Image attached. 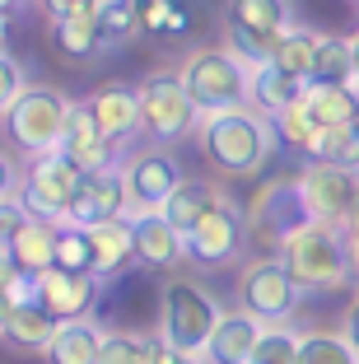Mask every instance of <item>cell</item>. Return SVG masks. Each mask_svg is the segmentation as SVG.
<instances>
[{
    "instance_id": "6da1fadb",
    "label": "cell",
    "mask_w": 359,
    "mask_h": 364,
    "mask_svg": "<svg viewBox=\"0 0 359 364\" xmlns=\"http://www.w3.org/2000/svg\"><path fill=\"white\" fill-rule=\"evenodd\" d=\"M205 164L224 178H257L271 164L275 150V122L257 107H229V112H205L196 127Z\"/></svg>"
},
{
    "instance_id": "7a4b0ae2",
    "label": "cell",
    "mask_w": 359,
    "mask_h": 364,
    "mask_svg": "<svg viewBox=\"0 0 359 364\" xmlns=\"http://www.w3.org/2000/svg\"><path fill=\"white\" fill-rule=\"evenodd\" d=\"M224 318V304L220 294L201 285L191 276H168L164 289H159V327L154 332L182 355H201L205 360V346H210L215 327Z\"/></svg>"
},
{
    "instance_id": "3957f363",
    "label": "cell",
    "mask_w": 359,
    "mask_h": 364,
    "mask_svg": "<svg viewBox=\"0 0 359 364\" xmlns=\"http://www.w3.org/2000/svg\"><path fill=\"white\" fill-rule=\"evenodd\" d=\"M182 85L191 103L205 112H229V107H252V75L257 65L243 61L233 47H196L182 56Z\"/></svg>"
},
{
    "instance_id": "277c9868",
    "label": "cell",
    "mask_w": 359,
    "mask_h": 364,
    "mask_svg": "<svg viewBox=\"0 0 359 364\" xmlns=\"http://www.w3.org/2000/svg\"><path fill=\"white\" fill-rule=\"evenodd\" d=\"M275 257L289 267V276L299 280L304 294H331V289H345L350 280L359 276L355 262H350V247H345V238H341V229L336 225H317V220H308Z\"/></svg>"
},
{
    "instance_id": "5b68a950",
    "label": "cell",
    "mask_w": 359,
    "mask_h": 364,
    "mask_svg": "<svg viewBox=\"0 0 359 364\" xmlns=\"http://www.w3.org/2000/svg\"><path fill=\"white\" fill-rule=\"evenodd\" d=\"M70 107L75 98H65L56 85H33L19 103H10L0 117H5V140L10 150L23 159H38V154L61 150L65 127H70Z\"/></svg>"
},
{
    "instance_id": "8992f818",
    "label": "cell",
    "mask_w": 359,
    "mask_h": 364,
    "mask_svg": "<svg viewBox=\"0 0 359 364\" xmlns=\"http://www.w3.org/2000/svg\"><path fill=\"white\" fill-rule=\"evenodd\" d=\"M140 107H145V136L154 145H178L201 127V107L191 103L182 70H149L140 85Z\"/></svg>"
},
{
    "instance_id": "52a82bcc",
    "label": "cell",
    "mask_w": 359,
    "mask_h": 364,
    "mask_svg": "<svg viewBox=\"0 0 359 364\" xmlns=\"http://www.w3.org/2000/svg\"><path fill=\"white\" fill-rule=\"evenodd\" d=\"M289 28V0H224V47L252 65H266Z\"/></svg>"
},
{
    "instance_id": "ba28073f",
    "label": "cell",
    "mask_w": 359,
    "mask_h": 364,
    "mask_svg": "<svg viewBox=\"0 0 359 364\" xmlns=\"http://www.w3.org/2000/svg\"><path fill=\"white\" fill-rule=\"evenodd\" d=\"M252 225H247V210L233 201L229 192H220V201L196 220V229L187 234V267H229V262L243 257Z\"/></svg>"
},
{
    "instance_id": "9c48e42d",
    "label": "cell",
    "mask_w": 359,
    "mask_h": 364,
    "mask_svg": "<svg viewBox=\"0 0 359 364\" xmlns=\"http://www.w3.org/2000/svg\"><path fill=\"white\" fill-rule=\"evenodd\" d=\"M80 178L85 173L75 168L61 150L38 154V159L23 164V182H19V201L28 205L33 220H52V225H65L70 215V201L80 192Z\"/></svg>"
},
{
    "instance_id": "30bf717a",
    "label": "cell",
    "mask_w": 359,
    "mask_h": 364,
    "mask_svg": "<svg viewBox=\"0 0 359 364\" xmlns=\"http://www.w3.org/2000/svg\"><path fill=\"white\" fill-rule=\"evenodd\" d=\"M233 294H238V309L252 313L257 322H289L304 289H299V280L289 276V267L280 257H252L238 271Z\"/></svg>"
},
{
    "instance_id": "8fae6325",
    "label": "cell",
    "mask_w": 359,
    "mask_h": 364,
    "mask_svg": "<svg viewBox=\"0 0 359 364\" xmlns=\"http://www.w3.org/2000/svg\"><path fill=\"white\" fill-rule=\"evenodd\" d=\"M122 182H127V201L131 215H145V210H164L173 192L182 182V164L173 159L168 145H136V150L122 154Z\"/></svg>"
},
{
    "instance_id": "7c38bea8",
    "label": "cell",
    "mask_w": 359,
    "mask_h": 364,
    "mask_svg": "<svg viewBox=\"0 0 359 364\" xmlns=\"http://www.w3.org/2000/svg\"><path fill=\"white\" fill-rule=\"evenodd\" d=\"M247 225H252V238H262L266 247H280L308 225V205L304 192H299V178H271L257 187V196L247 201Z\"/></svg>"
},
{
    "instance_id": "4fadbf2b",
    "label": "cell",
    "mask_w": 359,
    "mask_h": 364,
    "mask_svg": "<svg viewBox=\"0 0 359 364\" xmlns=\"http://www.w3.org/2000/svg\"><path fill=\"white\" fill-rule=\"evenodd\" d=\"M299 192H304L308 220L317 225H345L359 205V168H341L327 159H308L299 168Z\"/></svg>"
},
{
    "instance_id": "5bb4252c",
    "label": "cell",
    "mask_w": 359,
    "mask_h": 364,
    "mask_svg": "<svg viewBox=\"0 0 359 364\" xmlns=\"http://www.w3.org/2000/svg\"><path fill=\"white\" fill-rule=\"evenodd\" d=\"M98 294H103V280L85 276V271H65L52 267L38 276V304L52 313L56 322H85L98 309Z\"/></svg>"
},
{
    "instance_id": "9a60e30c",
    "label": "cell",
    "mask_w": 359,
    "mask_h": 364,
    "mask_svg": "<svg viewBox=\"0 0 359 364\" xmlns=\"http://www.w3.org/2000/svg\"><path fill=\"white\" fill-rule=\"evenodd\" d=\"M122 215H131L127 182H122V168H107V173H85L80 178V192L70 201L65 225L94 229V225H107V220H122Z\"/></svg>"
},
{
    "instance_id": "2e32d148",
    "label": "cell",
    "mask_w": 359,
    "mask_h": 364,
    "mask_svg": "<svg viewBox=\"0 0 359 364\" xmlns=\"http://www.w3.org/2000/svg\"><path fill=\"white\" fill-rule=\"evenodd\" d=\"M61 154L80 173H107V168H117V154H122V150H117L112 140H107V131L98 127L94 103H89V98H80V103L70 107V127H65Z\"/></svg>"
},
{
    "instance_id": "e0dca14e",
    "label": "cell",
    "mask_w": 359,
    "mask_h": 364,
    "mask_svg": "<svg viewBox=\"0 0 359 364\" xmlns=\"http://www.w3.org/2000/svg\"><path fill=\"white\" fill-rule=\"evenodd\" d=\"M89 103H94L98 127L107 131V140H112L117 150H127L131 140L145 136V107H140V89H131V85H98L94 94H89Z\"/></svg>"
},
{
    "instance_id": "ac0fdd59",
    "label": "cell",
    "mask_w": 359,
    "mask_h": 364,
    "mask_svg": "<svg viewBox=\"0 0 359 364\" xmlns=\"http://www.w3.org/2000/svg\"><path fill=\"white\" fill-rule=\"evenodd\" d=\"M131 220H136V257H140V267H149V271L187 267V238L168 225L164 210H145V215H131Z\"/></svg>"
},
{
    "instance_id": "d6986e66",
    "label": "cell",
    "mask_w": 359,
    "mask_h": 364,
    "mask_svg": "<svg viewBox=\"0 0 359 364\" xmlns=\"http://www.w3.org/2000/svg\"><path fill=\"white\" fill-rule=\"evenodd\" d=\"M262 327L252 313L243 309H224L220 327H215L210 346H205V364H252L257 355V341H262Z\"/></svg>"
},
{
    "instance_id": "ffe728a7",
    "label": "cell",
    "mask_w": 359,
    "mask_h": 364,
    "mask_svg": "<svg viewBox=\"0 0 359 364\" xmlns=\"http://www.w3.org/2000/svg\"><path fill=\"white\" fill-rule=\"evenodd\" d=\"M56 332H61V322H56L38 299L19 304V309H5V318H0V336H5V346L19 350V355H47V346L56 341Z\"/></svg>"
},
{
    "instance_id": "44dd1931",
    "label": "cell",
    "mask_w": 359,
    "mask_h": 364,
    "mask_svg": "<svg viewBox=\"0 0 359 364\" xmlns=\"http://www.w3.org/2000/svg\"><path fill=\"white\" fill-rule=\"evenodd\" d=\"M89 238H94V276L103 280V285L140 262L136 257V220H131V215L107 220V225H94Z\"/></svg>"
},
{
    "instance_id": "7402d4cb",
    "label": "cell",
    "mask_w": 359,
    "mask_h": 364,
    "mask_svg": "<svg viewBox=\"0 0 359 364\" xmlns=\"http://www.w3.org/2000/svg\"><path fill=\"white\" fill-rule=\"evenodd\" d=\"M56 229L52 220H23L19 229H10L5 234V262H14V267L33 271V276H43V271L56 267Z\"/></svg>"
},
{
    "instance_id": "603a6c76",
    "label": "cell",
    "mask_w": 359,
    "mask_h": 364,
    "mask_svg": "<svg viewBox=\"0 0 359 364\" xmlns=\"http://www.w3.org/2000/svg\"><path fill=\"white\" fill-rule=\"evenodd\" d=\"M304 107L317 117L322 131L350 127V122H359V89L355 85H322V80H308Z\"/></svg>"
},
{
    "instance_id": "cb8c5ba5",
    "label": "cell",
    "mask_w": 359,
    "mask_h": 364,
    "mask_svg": "<svg viewBox=\"0 0 359 364\" xmlns=\"http://www.w3.org/2000/svg\"><path fill=\"white\" fill-rule=\"evenodd\" d=\"M103 327H98L94 318L85 322H61V332H56V341L47 346L43 360L47 364H98V350H103Z\"/></svg>"
},
{
    "instance_id": "d4e9b609",
    "label": "cell",
    "mask_w": 359,
    "mask_h": 364,
    "mask_svg": "<svg viewBox=\"0 0 359 364\" xmlns=\"http://www.w3.org/2000/svg\"><path fill=\"white\" fill-rule=\"evenodd\" d=\"M52 47L61 61H94V56L107 52L103 33H98L94 14H70V19H56L52 23Z\"/></svg>"
},
{
    "instance_id": "484cf974",
    "label": "cell",
    "mask_w": 359,
    "mask_h": 364,
    "mask_svg": "<svg viewBox=\"0 0 359 364\" xmlns=\"http://www.w3.org/2000/svg\"><path fill=\"white\" fill-rule=\"evenodd\" d=\"M304 80H294V75H285L280 65H257V75H252V107L257 112H266V117H280L285 107H294V103H304Z\"/></svg>"
},
{
    "instance_id": "4316f807",
    "label": "cell",
    "mask_w": 359,
    "mask_h": 364,
    "mask_svg": "<svg viewBox=\"0 0 359 364\" xmlns=\"http://www.w3.org/2000/svg\"><path fill=\"white\" fill-rule=\"evenodd\" d=\"M215 201H220V187H215V182L182 178V182H178V192H173L168 201H164V215H168V225L178 229L182 238H187L191 229H196V220H201V215L210 210Z\"/></svg>"
},
{
    "instance_id": "83f0119b",
    "label": "cell",
    "mask_w": 359,
    "mask_h": 364,
    "mask_svg": "<svg viewBox=\"0 0 359 364\" xmlns=\"http://www.w3.org/2000/svg\"><path fill=\"white\" fill-rule=\"evenodd\" d=\"M317 47H322V33H313V28H294L289 23L285 33H280V43H275V52H271V65H280L285 75H294V80H313L317 75Z\"/></svg>"
},
{
    "instance_id": "f1b7e54d",
    "label": "cell",
    "mask_w": 359,
    "mask_h": 364,
    "mask_svg": "<svg viewBox=\"0 0 359 364\" xmlns=\"http://www.w3.org/2000/svg\"><path fill=\"white\" fill-rule=\"evenodd\" d=\"M164 336L159 332H107L98 364H154Z\"/></svg>"
},
{
    "instance_id": "f546056e",
    "label": "cell",
    "mask_w": 359,
    "mask_h": 364,
    "mask_svg": "<svg viewBox=\"0 0 359 364\" xmlns=\"http://www.w3.org/2000/svg\"><path fill=\"white\" fill-rule=\"evenodd\" d=\"M275 122V136L285 140L289 150H299L304 159H317V145H322V127H317V117L308 112L304 103H294V107H285L280 117H271Z\"/></svg>"
},
{
    "instance_id": "4dcf8cb0",
    "label": "cell",
    "mask_w": 359,
    "mask_h": 364,
    "mask_svg": "<svg viewBox=\"0 0 359 364\" xmlns=\"http://www.w3.org/2000/svg\"><path fill=\"white\" fill-rule=\"evenodd\" d=\"M98 33H103V43H107V52L112 47H127V43H136L140 33V10H136V0H103L98 5Z\"/></svg>"
},
{
    "instance_id": "1f68e13d",
    "label": "cell",
    "mask_w": 359,
    "mask_h": 364,
    "mask_svg": "<svg viewBox=\"0 0 359 364\" xmlns=\"http://www.w3.org/2000/svg\"><path fill=\"white\" fill-rule=\"evenodd\" d=\"M322 85H355V47L350 38L336 33H322V47H317V75Z\"/></svg>"
},
{
    "instance_id": "d6a6232c",
    "label": "cell",
    "mask_w": 359,
    "mask_h": 364,
    "mask_svg": "<svg viewBox=\"0 0 359 364\" xmlns=\"http://www.w3.org/2000/svg\"><path fill=\"white\" fill-rule=\"evenodd\" d=\"M299 364H359V350L341 332H304Z\"/></svg>"
},
{
    "instance_id": "836d02e7",
    "label": "cell",
    "mask_w": 359,
    "mask_h": 364,
    "mask_svg": "<svg viewBox=\"0 0 359 364\" xmlns=\"http://www.w3.org/2000/svg\"><path fill=\"white\" fill-rule=\"evenodd\" d=\"M299 346H304V336H299L294 327H285V322H266L252 364H299Z\"/></svg>"
},
{
    "instance_id": "e575fe53",
    "label": "cell",
    "mask_w": 359,
    "mask_h": 364,
    "mask_svg": "<svg viewBox=\"0 0 359 364\" xmlns=\"http://www.w3.org/2000/svg\"><path fill=\"white\" fill-rule=\"evenodd\" d=\"M56 267L94 276V238H89V229H80V225L56 229Z\"/></svg>"
},
{
    "instance_id": "d590c367",
    "label": "cell",
    "mask_w": 359,
    "mask_h": 364,
    "mask_svg": "<svg viewBox=\"0 0 359 364\" xmlns=\"http://www.w3.org/2000/svg\"><path fill=\"white\" fill-rule=\"evenodd\" d=\"M317 159L341 164V168H359V122H350V127H331V131H322Z\"/></svg>"
},
{
    "instance_id": "8d00e7d4",
    "label": "cell",
    "mask_w": 359,
    "mask_h": 364,
    "mask_svg": "<svg viewBox=\"0 0 359 364\" xmlns=\"http://www.w3.org/2000/svg\"><path fill=\"white\" fill-rule=\"evenodd\" d=\"M140 10V28L145 33H182L187 28V10H182V0H136Z\"/></svg>"
},
{
    "instance_id": "74e56055",
    "label": "cell",
    "mask_w": 359,
    "mask_h": 364,
    "mask_svg": "<svg viewBox=\"0 0 359 364\" xmlns=\"http://www.w3.org/2000/svg\"><path fill=\"white\" fill-rule=\"evenodd\" d=\"M0 299H5V309L33 304L38 299V276L23 271V267H14V262H0Z\"/></svg>"
},
{
    "instance_id": "f35d334b",
    "label": "cell",
    "mask_w": 359,
    "mask_h": 364,
    "mask_svg": "<svg viewBox=\"0 0 359 364\" xmlns=\"http://www.w3.org/2000/svg\"><path fill=\"white\" fill-rule=\"evenodd\" d=\"M28 89H33V80L23 75L19 56H14V52H5V61H0V112H5L10 103H19V98L28 94Z\"/></svg>"
},
{
    "instance_id": "ab89813d",
    "label": "cell",
    "mask_w": 359,
    "mask_h": 364,
    "mask_svg": "<svg viewBox=\"0 0 359 364\" xmlns=\"http://www.w3.org/2000/svg\"><path fill=\"white\" fill-rule=\"evenodd\" d=\"M98 5L103 0H38V10L47 14V19H70V14H98Z\"/></svg>"
},
{
    "instance_id": "60d3db41",
    "label": "cell",
    "mask_w": 359,
    "mask_h": 364,
    "mask_svg": "<svg viewBox=\"0 0 359 364\" xmlns=\"http://www.w3.org/2000/svg\"><path fill=\"white\" fill-rule=\"evenodd\" d=\"M341 336H345V341L359 350V294L345 304V318H341Z\"/></svg>"
},
{
    "instance_id": "b9f144b4",
    "label": "cell",
    "mask_w": 359,
    "mask_h": 364,
    "mask_svg": "<svg viewBox=\"0 0 359 364\" xmlns=\"http://www.w3.org/2000/svg\"><path fill=\"white\" fill-rule=\"evenodd\" d=\"M341 238H345V247H350V262H355V271H359V205H355V215H350L345 225H341Z\"/></svg>"
},
{
    "instance_id": "7bdbcfd3",
    "label": "cell",
    "mask_w": 359,
    "mask_h": 364,
    "mask_svg": "<svg viewBox=\"0 0 359 364\" xmlns=\"http://www.w3.org/2000/svg\"><path fill=\"white\" fill-rule=\"evenodd\" d=\"M154 364H205V360H201V355H182V350H173V346L164 341V350H159Z\"/></svg>"
},
{
    "instance_id": "ee69618b",
    "label": "cell",
    "mask_w": 359,
    "mask_h": 364,
    "mask_svg": "<svg viewBox=\"0 0 359 364\" xmlns=\"http://www.w3.org/2000/svg\"><path fill=\"white\" fill-rule=\"evenodd\" d=\"M0 5H5V19H14V14H19V5H23V0H0Z\"/></svg>"
},
{
    "instance_id": "f6af8a7d",
    "label": "cell",
    "mask_w": 359,
    "mask_h": 364,
    "mask_svg": "<svg viewBox=\"0 0 359 364\" xmlns=\"http://www.w3.org/2000/svg\"><path fill=\"white\" fill-rule=\"evenodd\" d=\"M350 47H355V89H359V33L350 38Z\"/></svg>"
},
{
    "instance_id": "bcb514c9",
    "label": "cell",
    "mask_w": 359,
    "mask_h": 364,
    "mask_svg": "<svg viewBox=\"0 0 359 364\" xmlns=\"http://www.w3.org/2000/svg\"><path fill=\"white\" fill-rule=\"evenodd\" d=\"M355 280H359V276H355Z\"/></svg>"
}]
</instances>
